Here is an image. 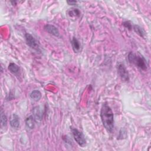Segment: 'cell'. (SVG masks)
Segmentation results:
<instances>
[{
  "label": "cell",
  "instance_id": "7",
  "mask_svg": "<svg viewBox=\"0 0 151 151\" xmlns=\"http://www.w3.org/2000/svg\"><path fill=\"white\" fill-rule=\"evenodd\" d=\"M32 116L35 121H41L42 119V111L39 106L35 107L32 110Z\"/></svg>",
  "mask_w": 151,
  "mask_h": 151
},
{
  "label": "cell",
  "instance_id": "1",
  "mask_svg": "<svg viewBox=\"0 0 151 151\" xmlns=\"http://www.w3.org/2000/svg\"><path fill=\"white\" fill-rule=\"evenodd\" d=\"M100 117L103 125L109 133H112L114 130V115L110 107L104 103L102 104L100 110Z\"/></svg>",
  "mask_w": 151,
  "mask_h": 151
},
{
  "label": "cell",
  "instance_id": "10",
  "mask_svg": "<svg viewBox=\"0 0 151 151\" xmlns=\"http://www.w3.org/2000/svg\"><path fill=\"white\" fill-rule=\"evenodd\" d=\"M8 68L9 71L14 74H19V73L20 71L19 67L14 63H9Z\"/></svg>",
  "mask_w": 151,
  "mask_h": 151
},
{
  "label": "cell",
  "instance_id": "4",
  "mask_svg": "<svg viewBox=\"0 0 151 151\" xmlns=\"http://www.w3.org/2000/svg\"><path fill=\"white\" fill-rule=\"evenodd\" d=\"M25 38L27 45L29 47L34 49V50H36L37 51H40V45L38 43V41L35 39V38L32 35H31L29 33H26L25 34Z\"/></svg>",
  "mask_w": 151,
  "mask_h": 151
},
{
  "label": "cell",
  "instance_id": "9",
  "mask_svg": "<svg viewBox=\"0 0 151 151\" xmlns=\"http://www.w3.org/2000/svg\"><path fill=\"white\" fill-rule=\"evenodd\" d=\"M71 46L74 52H79L81 50V44L79 41L76 38L73 37L71 41Z\"/></svg>",
  "mask_w": 151,
  "mask_h": 151
},
{
  "label": "cell",
  "instance_id": "16",
  "mask_svg": "<svg viewBox=\"0 0 151 151\" xmlns=\"http://www.w3.org/2000/svg\"><path fill=\"white\" fill-rule=\"evenodd\" d=\"M123 25H124V26L125 27L127 28L128 29H130V28H132V26L131 24L129 23V22H127V21L124 22H123Z\"/></svg>",
  "mask_w": 151,
  "mask_h": 151
},
{
  "label": "cell",
  "instance_id": "3",
  "mask_svg": "<svg viewBox=\"0 0 151 151\" xmlns=\"http://www.w3.org/2000/svg\"><path fill=\"white\" fill-rule=\"evenodd\" d=\"M71 132L73 137L77 143L81 147H84L86 144V140L84 134L81 131L76 128H72Z\"/></svg>",
  "mask_w": 151,
  "mask_h": 151
},
{
  "label": "cell",
  "instance_id": "8",
  "mask_svg": "<svg viewBox=\"0 0 151 151\" xmlns=\"http://www.w3.org/2000/svg\"><path fill=\"white\" fill-rule=\"evenodd\" d=\"M10 125L12 128L18 129L19 126V118L16 114H13L11 117Z\"/></svg>",
  "mask_w": 151,
  "mask_h": 151
},
{
  "label": "cell",
  "instance_id": "2",
  "mask_svg": "<svg viewBox=\"0 0 151 151\" xmlns=\"http://www.w3.org/2000/svg\"><path fill=\"white\" fill-rule=\"evenodd\" d=\"M129 63L134 64L136 67L142 70L145 71L147 69L148 63L145 58L139 53L130 52L127 57Z\"/></svg>",
  "mask_w": 151,
  "mask_h": 151
},
{
  "label": "cell",
  "instance_id": "5",
  "mask_svg": "<svg viewBox=\"0 0 151 151\" xmlns=\"http://www.w3.org/2000/svg\"><path fill=\"white\" fill-rule=\"evenodd\" d=\"M117 73L120 78L123 81H128L129 80V74L125 65L122 63H119L117 65Z\"/></svg>",
  "mask_w": 151,
  "mask_h": 151
},
{
  "label": "cell",
  "instance_id": "14",
  "mask_svg": "<svg viewBox=\"0 0 151 151\" xmlns=\"http://www.w3.org/2000/svg\"><path fill=\"white\" fill-rule=\"evenodd\" d=\"M133 30H134L138 35H139L140 37H143V38L145 37V31H144L140 27H139V25H133Z\"/></svg>",
  "mask_w": 151,
  "mask_h": 151
},
{
  "label": "cell",
  "instance_id": "15",
  "mask_svg": "<svg viewBox=\"0 0 151 151\" xmlns=\"http://www.w3.org/2000/svg\"><path fill=\"white\" fill-rule=\"evenodd\" d=\"M68 14L71 17H76V16H79L80 14V11L77 9H71V10L69 11Z\"/></svg>",
  "mask_w": 151,
  "mask_h": 151
},
{
  "label": "cell",
  "instance_id": "12",
  "mask_svg": "<svg viewBox=\"0 0 151 151\" xmlns=\"http://www.w3.org/2000/svg\"><path fill=\"white\" fill-rule=\"evenodd\" d=\"M30 98L35 101H38L41 98V93L38 90H33L30 94Z\"/></svg>",
  "mask_w": 151,
  "mask_h": 151
},
{
  "label": "cell",
  "instance_id": "13",
  "mask_svg": "<svg viewBox=\"0 0 151 151\" xmlns=\"http://www.w3.org/2000/svg\"><path fill=\"white\" fill-rule=\"evenodd\" d=\"M8 119L6 116L5 114V113L2 109H1V123L2 127H6L7 125Z\"/></svg>",
  "mask_w": 151,
  "mask_h": 151
},
{
  "label": "cell",
  "instance_id": "11",
  "mask_svg": "<svg viewBox=\"0 0 151 151\" xmlns=\"http://www.w3.org/2000/svg\"><path fill=\"white\" fill-rule=\"evenodd\" d=\"M35 120L32 116H29L25 120L26 126L28 128L30 129H34L35 126Z\"/></svg>",
  "mask_w": 151,
  "mask_h": 151
},
{
  "label": "cell",
  "instance_id": "17",
  "mask_svg": "<svg viewBox=\"0 0 151 151\" xmlns=\"http://www.w3.org/2000/svg\"><path fill=\"white\" fill-rule=\"evenodd\" d=\"M67 4H68V5H76V4L77 1H67Z\"/></svg>",
  "mask_w": 151,
  "mask_h": 151
},
{
  "label": "cell",
  "instance_id": "6",
  "mask_svg": "<svg viewBox=\"0 0 151 151\" xmlns=\"http://www.w3.org/2000/svg\"><path fill=\"white\" fill-rule=\"evenodd\" d=\"M44 29L48 32L49 34L54 35L55 37H58L60 35V32L58 29L56 27L51 24H47L44 26Z\"/></svg>",
  "mask_w": 151,
  "mask_h": 151
}]
</instances>
